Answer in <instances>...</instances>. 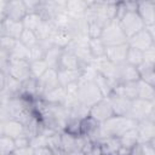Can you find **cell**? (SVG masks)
Returning a JSON list of instances; mask_svg holds the SVG:
<instances>
[{
  "label": "cell",
  "instance_id": "cell-36",
  "mask_svg": "<svg viewBox=\"0 0 155 155\" xmlns=\"http://www.w3.org/2000/svg\"><path fill=\"white\" fill-rule=\"evenodd\" d=\"M78 137H74L67 132H61V148H62V153H69L71 150L78 149V142H76Z\"/></svg>",
  "mask_w": 155,
  "mask_h": 155
},
{
  "label": "cell",
  "instance_id": "cell-18",
  "mask_svg": "<svg viewBox=\"0 0 155 155\" xmlns=\"http://www.w3.org/2000/svg\"><path fill=\"white\" fill-rule=\"evenodd\" d=\"M137 12L145 27L155 23V1H140L137 6Z\"/></svg>",
  "mask_w": 155,
  "mask_h": 155
},
{
  "label": "cell",
  "instance_id": "cell-12",
  "mask_svg": "<svg viewBox=\"0 0 155 155\" xmlns=\"http://www.w3.org/2000/svg\"><path fill=\"white\" fill-rule=\"evenodd\" d=\"M1 131L0 134L11 137L13 139L21 137V136H25V127L22 122L13 120V119H4L1 121Z\"/></svg>",
  "mask_w": 155,
  "mask_h": 155
},
{
  "label": "cell",
  "instance_id": "cell-4",
  "mask_svg": "<svg viewBox=\"0 0 155 155\" xmlns=\"http://www.w3.org/2000/svg\"><path fill=\"white\" fill-rule=\"evenodd\" d=\"M119 22H120V25H121L124 33L126 34L127 39L132 38L137 33L145 29V24L143 23L142 18L139 17L137 11H127L124 16L120 17Z\"/></svg>",
  "mask_w": 155,
  "mask_h": 155
},
{
  "label": "cell",
  "instance_id": "cell-29",
  "mask_svg": "<svg viewBox=\"0 0 155 155\" xmlns=\"http://www.w3.org/2000/svg\"><path fill=\"white\" fill-rule=\"evenodd\" d=\"M8 59H23L30 62V48H28L25 45H23L19 40L16 41Z\"/></svg>",
  "mask_w": 155,
  "mask_h": 155
},
{
  "label": "cell",
  "instance_id": "cell-56",
  "mask_svg": "<svg viewBox=\"0 0 155 155\" xmlns=\"http://www.w3.org/2000/svg\"><path fill=\"white\" fill-rule=\"evenodd\" d=\"M11 155H15V154H11Z\"/></svg>",
  "mask_w": 155,
  "mask_h": 155
},
{
  "label": "cell",
  "instance_id": "cell-3",
  "mask_svg": "<svg viewBox=\"0 0 155 155\" xmlns=\"http://www.w3.org/2000/svg\"><path fill=\"white\" fill-rule=\"evenodd\" d=\"M101 39H102V41L104 42V45L107 47L127 44V41H128L126 34L124 33V30L120 25L119 19H116V18L110 21L109 23H107L104 25Z\"/></svg>",
  "mask_w": 155,
  "mask_h": 155
},
{
  "label": "cell",
  "instance_id": "cell-11",
  "mask_svg": "<svg viewBox=\"0 0 155 155\" xmlns=\"http://www.w3.org/2000/svg\"><path fill=\"white\" fill-rule=\"evenodd\" d=\"M23 30L24 25L22 22H16L8 18L0 21V36H7L13 40H19Z\"/></svg>",
  "mask_w": 155,
  "mask_h": 155
},
{
  "label": "cell",
  "instance_id": "cell-43",
  "mask_svg": "<svg viewBox=\"0 0 155 155\" xmlns=\"http://www.w3.org/2000/svg\"><path fill=\"white\" fill-rule=\"evenodd\" d=\"M104 25L99 22H86V35L88 39H98L102 35Z\"/></svg>",
  "mask_w": 155,
  "mask_h": 155
},
{
  "label": "cell",
  "instance_id": "cell-7",
  "mask_svg": "<svg viewBox=\"0 0 155 155\" xmlns=\"http://www.w3.org/2000/svg\"><path fill=\"white\" fill-rule=\"evenodd\" d=\"M36 81H38L39 98H41L48 91L61 86L59 85V80H58V70L56 68H48L47 71L42 76H40Z\"/></svg>",
  "mask_w": 155,
  "mask_h": 155
},
{
  "label": "cell",
  "instance_id": "cell-35",
  "mask_svg": "<svg viewBox=\"0 0 155 155\" xmlns=\"http://www.w3.org/2000/svg\"><path fill=\"white\" fill-rule=\"evenodd\" d=\"M44 18L40 13L38 12H33V13H28L24 19L22 21L23 25H24V29H29V30H33V31H36L38 28L40 27V24L42 23Z\"/></svg>",
  "mask_w": 155,
  "mask_h": 155
},
{
  "label": "cell",
  "instance_id": "cell-49",
  "mask_svg": "<svg viewBox=\"0 0 155 155\" xmlns=\"http://www.w3.org/2000/svg\"><path fill=\"white\" fill-rule=\"evenodd\" d=\"M13 154L15 155H34V148L30 145L25 148H21V149H17Z\"/></svg>",
  "mask_w": 155,
  "mask_h": 155
},
{
  "label": "cell",
  "instance_id": "cell-32",
  "mask_svg": "<svg viewBox=\"0 0 155 155\" xmlns=\"http://www.w3.org/2000/svg\"><path fill=\"white\" fill-rule=\"evenodd\" d=\"M138 71H139L140 80L155 87V67L154 65L142 63L138 67Z\"/></svg>",
  "mask_w": 155,
  "mask_h": 155
},
{
  "label": "cell",
  "instance_id": "cell-26",
  "mask_svg": "<svg viewBox=\"0 0 155 155\" xmlns=\"http://www.w3.org/2000/svg\"><path fill=\"white\" fill-rule=\"evenodd\" d=\"M99 127H101V124H99L97 120H94L92 116H90V115L81 120V131H82V136H86V137H88L90 139H91L93 136H96V133L98 132Z\"/></svg>",
  "mask_w": 155,
  "mask_h": 155
},
{
  "label": "cell",
  "instance_id": "cell-40",
  "mask_svg": "<svg viewBox=\"0 0 155 155\" xmlns=\"http://www.w3.org/2000/svg\"><path fill=\"white\" fill-rule=\"evenodd\" d=\"M19 41L23 45H25L28 48H31V47H34L35 45H38L40 42L36 33L33 31V30H29V29H24L23 30V33H22V35L19 38Z\"/></svg>",
  "mask_w": 155,
  "mask_h": 155
},
{
  "label": "cell",
  "instance_id": "cell-57",
  "mask_svg": "<svg viewBox=\"0 0 155 155\" xmlns=\"http://www.w3.org/2000/svg\"><path fill=\"white\" fill-rule=\"evenodd\" d=\"M154 67H155V65H154Z\"/></svg>",
  "mask_w": 155,
  "mask_h": 155
},
{
  "label": "cell",
  "instance_id": "cell-30",
  "mask_svg": "<svg viewBox=\"0 0 155 155\" xmlns=\"http://www.w3.org/2000/svg\"><path fill=\"white\" fill-rule=\"evenodd\" d=\"M120 142H121V145L128 150H132L138 143H139V136H138V132H137V128H133V130H130L127 131L126 133H124L121 137H119Z\"/></svg>",
  "mask_w": 155,
  "mask_h": 155
},
{
  "label": "cell",
  "instance_id": "cell-25",
  "mask_svg": "<svg viewBox=\"0 0 155 155\" xmlns=\"http://www.w3.org/2000/svg\"><path fill=\"white\" fill-rule=\"evenodd\" d=\"M41 101L48 103V104H64L67 99V92L63 86H59L57 88H53L45 93L41 98Z\"/></svg>",
  "mask_w": 155,
  "mask_h": 155
},
{
  "label": "cell",
  "instance_id": "cell-39",
  "mask_svg": "<svg viewBox=\"0 0 155 155\" xmlns=\"http://www.w3.org/2000/svg\"><path fill=\"white\" fill-rule=\"evenodd\" d=\"M48 69L47 63L45 62V59H40V61H30V74L31 78L38 80L40 76H42Z\"/></svg>",
  "mask_w": 155,
  "mask_h": 155
},
{
  "label": "cell",
  "instance_id": "cell-51",
  "mask_svg": "<svg viewBox=\"0 0 155 155\" xmlns=\"http://www.w3.org/2000/svg\"><path fill=\"white\" fill-rule=\"evenodd\" d=\"M145 28H147V30H148V33H149V35H150V38H151L154 45H155V23L151 24V25H148V27H145Z\"/></svg>",
  "mask_w": 155,
  "mask_h": 155
},
{
  "label": "cell",
  "instance_id": "cell-21",
  "mask_svg": "<svg viewBox=\"0 0 155 155\" xmlns=\"http://www.w3.org/2000/svg\"><path fill=\"white\" fill-rule=\"evenodd\" d=\"M58 70V80H59V85L65 87L73 82H79L82 78V69H57Z\"/></svg>",
  "mask_w": 155,
  "mask_h": 155
},
{
  "label": "cell",
  "instance_id": "cell-31",
  "mask_svg": "<svg viewBox=\"0 0 155 155\" xmlns=\"http://www.w3.org/2000/svg\"><path fill=\"white\" fill-rule=\"evenodd\" d=\"M88 48H90V52H91L93 59H98V58L105 57L107 46L104 45V42L102 41L101 38H98V39H90L88 40Z\"/></svg>",
  "mask_w": 155,
  "mask_h": 155
},
{
  "label": "cell",
  "instance_id": "cell-50",
  "mask_svg": "<svg viewBox=\"0 0 155 155\" xmlns=\"http://www.w3.org/2000/svg\"><path fill=\"white\" fill-rule=\"evenodd\" d=\"M53 153L47 147H40L34 149V155H52Z\"/></svg>",
  "mask_w": 155,
  "mask_h": 155
},
{
  "label": "cell",
  "instance_id": "cell-45",
  "mask_svg": "<svg viewBox=\"0 0 155 155\" xmlns=\"http://www.w3.org/2000/svg\"><path fill=\"white\" fill-rule=\"evenodd\" d=\"M16 41L17 40H13V39L7 38V36H0V52L7 53L10 56Z\"/></svg>",
  "mask_w": 155,
  "mask_h": 155
},
{
  "label": "cell",
  "instance_id": "cell-27",
  "mask_svg": "<svg viewBox=\"0 0 155 155\" xmlns=\"http://www.w3.org/2000/svg\"><path fill=\"white\" fill-rule=\"evenodd\" d=\"M137 94L139 99H144V101H149L153 102L155 101V87L144 82L143 80L137 81Z\"/></svg>",
  "mask_w": 155,
  "mask_h": 155
},
{
  "label": "cell",
  "instance_id": "cell-23",
  "mask_svg": "<svg viewBox=\"0 0 155 155\" xmlns=\"http://www.w3.org/2000/svg\"><path fill=\"white\" fill-rule=\"evenodd\" d=\"M92 80L94 81V84L97 85V87L99 88V91H101V93L103 94L104 98H109L113 94L114 88H115L116 85L114 82H111L109 79H107L105 76H103L101 73L97 71Z\"/></svg>",
  "mask_w": 155,
  "mask_h": 155
},
{
  "label": "cell",
  "instance_id": "cell-54",
  "mask_svg": "<svg viewBox=\"0 0 155 155\" xmlns=\"http://www.w3.org/2000/svg\"><path fill=\"white\" fill-rule=\"evenodd\" d=\"M52 155H63V154H52Z\"/></svg>",
  "mask_w": 155,
  "mask_h": 155
},
{
  "label": "cell",
  "instance_id": "cell-33",
  "mask_svg": "<svg viewBox=\"0 0 155 155\" xmlns=\"http://www.w3.org/2000/svg\"><path fill=\"white\" fill-rule=\"evenodd\" d=\"M68 113H69V119H76V120H82L86 116H88L90 113V108H87L86 105L81 104L79 101L75 102L73 105H70L68 108Z\"/></svg>",
  "mask_w": 155,
  "mask_h": 155
},
{
  "label": "cell",
  "instance_id": "cell-17",
  "mask_svg": "<svg viewBox=\"0 0 155 155\" xmlns=\"http://www.w3.org/2000/svg\"><path fill=\"white\" fill-rule=\"evenodd\" d=\"M88 1H82V0H70L67 1L65 6V12L73 21H81L85 19V12L87 8Z\"/></svg>",
  "mask_w": 155,
  "mask_h": 155
},
{
  "label": "cell",
  "instance_id": "cell-5",
  "mask_svg": "<svg viewBox=\"0 0 155 155\" xmlns=\"http://www.w3.org/2000/svg\"><path fill=\"white\" fill-rule=\"evenodd\" d=\"M19 82H24L31 78L30 62L23 59H8L5 71H2Z\"/></svg>",
  "mask_w": 155,
  "mask_h": 155
},
{
  "label": "cell",
  "instance_id": "cell-34",
  "mask_svg": "<svg viewBox=\"0 0 155 155\" xmlns=\"http://www.w3.org/2000/svg\"><path fill=\"white\" fill-rule=\"evenodd\" d=\"M54 29H56V25L53 24L52 21L44 19L42 23L40 24V27L38 28V30L35 33H36V35H38L40 41H47L51 38V35L54 31Z\"/></svg>",
  "mask_w": 155,
  "mask_h": 155
},
{
  "label": "cell",
  "instance_id": "cell-42",
  "mask_svg": "<svg viewBox=\"0 0 155 155\" xmlns=\"http://www.w3.org/2000/svg\"><path fill=\"white\" fill-rule=\"evenodd\" d=\"M46 147L53 154H63L61 148V132H54L51 136H48L46 140Z\"/></svg>",
  "mask_w": 155,
  "mask_h": 155
},
{
  "label": "cell",
  "instance_id": "cell-52",
  "mask_svg": "<svg viewBox=\"0 0 155 155\" xmlns=\"http://www.w3.org/2000/svg\"><path fill=\"white\" fill-rule=\"evenodd\" d=\"M63 155H85V154H84V151H82V150L75 149V150H71V151L65 153V154H63Z\"/></svg>",
  "mask_w": 155,
  "mask_h": 155
},
{
  "label": "cell",
  "instance_id": "cell-10",
  "mask_svg": "<svg viewBox=\"0 0 155 155\" xmlns=\"http://www.w3.org/2000/svg\"><path fill=\"white\" fill-rule=\"evenodd\" d=\"M73 40H74V34L69 28H56L51 38L47 40V42L50 45L58 46L65 50L71 44Z\"/></svg>",
  "mask_w": 155,
  "mask_h": 155
},
{
  "label": "cell",
  "instance_id": "cell-53",
  "mask_svg": "<svg viewBox=\"0 0 155 155\" xmlns=\"http://www.w3.org/2000/svg\"><path fill=\"white\" fill-rule=\"evenodd\" d=\"M149 143H150V145H151V147H153V148L155 149V137H154V138H153V139H151V140H150Z\"/></svg>",
  "mask_w": 155,
  "mask_h": 155
},
{
  "label": "cell",
  "instance_id": "cell-6",
  "mask_svg": "<svg viewBox=\"0 0 155 155\" xmlns=\"http://www.w3.org/2000/svg\"><path fill=\"white\" fill-rule=\"evenodd\" d=\"M154 108H155V104L153 102L137 98V99L132 101L131 109H130V113L127 116L138 122V121H142L144 119L150 117Z\"/></svg>",
  "mask_w": 155,
  "mask_h": 155
},
{
  "label": "cell",
  "instance_id": "cell-13",
  "mask_svg": "<svg viewBox=\"0 0 155 155\" xmlns=\"http://www.w3.org/2000/svg\"><path fill=\"white\" fill-rule=\"evenodd\" d=\"M128 48H130L128 44L109 46L105 50V58L115 65H121V64L126 63V57H127Z\"/></svg>",
  "mask_w": 155,
  "mask_h": 155
},
{
  "label": "cell",
  "instance_id": "cell-44",
  "mask_svg": "<svg viewBox=\"0 0 155 155\" xmlns=\"http://www.w3.org/2000/svg\"><path fill=\"white\" fill-rule=\"evenodd\" d=\"M64 132L74 136V137H80L82 136V131H81V120H76V119H69L65 124L64 127Z\"/></svg>",
  "mask_w": 155,
  "mask_h": 155
},
{
  "label": "cell",
  "instance_id": "cell-37",
  "mask_svg": "<svg viewBox=\"0 0 155 155\" xmlns=\"http://www.w3.org/2000/svg\"><path fill=\"white\" fill-rule=\"evenodd\" d=\"M17 150L16 142L13 138L0 134V154L1 155H11Z\"/></svg>",
  "mask_w": 155,
  "mask_h": 155
},
{
  "label": "cell",
  "instance_id": "cell-24",
  "mask_svg": "<svg viewBox=\"0 0 155 155\" xmlns=\"http://www.w3.org/2000/svg\"><path fill=\"white\" fill-rule=\"evenodd\" d=\"M102 154L104 155H117L122 148L119 137H107L99 143Z\"/></svg>",
  "mask_w": 155,
  "mask_h": 155
},
{
  "label": "cell",
  "instance_id": "cell-8",
  "mask_svg": "<svg viewBox=\"0 0 155 155\" xmlns=\"http://www.w3.org/2000/svg\"><path fill=\"white\" fill-rule=\"evenodd\" d=\"M88 115L92 116L94 120H97L99 124H103L107 120H109L113 116H115L109 98H103L102 101L96 103L93 107H91Z\"/></svg>",
  "mask_w": 155,
  "mask_h": 155
},
{
  "label": "cell",
  "instance_id": "cell-38",
  "mask_svg": "<svg viewBox=\"0 0 155 155\" xmlns=\"http://www.w3.org/2000/svg\"><path fill=\"white\" fill-rule=\"evenodd\" d=\"M50 46H52V45H50L47 41H40L38 45L31 47L30 48V61L44 59L45 56H46V51H47V48Z\"/></svg>",
  "mask_w": 155,
  "mask_h": 155
},
{
  "label": "cell",
  "instance_id": "cell-14",
  "mask_svg": "<svg viewBox=\"0 0 155 155\" xmlns=\"http://www.w3.org/2000/svg\"><path fill=\"white\" fill-rule=\"evenodd\" d=\"M136 128L139 136V143H148L155 137V121L150 117L138 121Z\"/></svg>",
  "mask_w": 155,
  "mask_h": 155
},
{
  "label": "cell",
  "instance_id": "cell-46",
  "mask_svg": "<svg viewBox=\"0 0 155 155\" xmlns=\"http://www.w3.org/2000/svg\"><path fill=\"white\" fill-rule=\"evenodd\" d=\"M143 58H144L143 63L155 65V45H153L150 48H148L147 51L143 52Z\"/></svg>",
  "mask_w": 155,
  "mask_h": 155
},
{
  "label": "cell",
  "instance_id": "cell-16",
  "mask_svg": "<svg viewBox=\"0 0 155 155\" xmlns=\"http://www.w3.org/2000/svg\"><path fill=\"white\" fill-rule=\"evenodd\" d=\"M140 80L137 67L128 63L117 65V84L119 82H137Z\"/></svg>",
  "mask_w": 155,
  "mask_h": 155
},
{
  "label": "cell",
  "instance_id": "cell-1",
  "mask_svg": "<svg viewBox=\"0 0 155 155\" xmlns=\"http://www.w3.org/2000/svg\"><path fill=\"white\" fill-rule=\"evenodd\" d=\"M137 127V121L128 116H113L105 122L101 124V133L103 139L107 137H121L130 130Z\"/></svg>",
  "mask_w": 155,
  "mask_h": 155
},
{
  "label": "cell",
  "instance_id": "cell-48",
  "mask_svg": "<svg viewBox=\"0 0 155 155\" xmlns=\"http://www.w3.org/2000/svg\"><path fill=\"white\" fill-rule=\"evenodd\" d=\"M15 142H16L17 149L25 148V147H29V145H30V138H28L27 136H21V137H18V138H16Z\"/></svg>",
  "mask_w": 155,
  "mask_h": 155
},
{
  "label": "cell",
  "instance_id": "cell-15",
  "mask_svg": "<svg viewBox=\"0 0 155 155\" xmlns=\"http://www.w3.org/2000/svg\"><path fill=\"white\" fill-rule=\"evenodd\" d=\"M127 44H128L130 47L137 48V50H139V51H142V52L147 51L148 48H150V47L154 45V42H153V40H151V38H150V35H149L147 28L143 29L142 31L137 33V34L133 35L132 38H130L128 41H127Z\"/></svg>",
  "mask_w": 155,
  "mask_h": 155
},
{
  "label": "cell",
  "instance_id": "cell-2",
  "mask_svg": "<svg viewBox=\"0 0 155 155\" xmlns=\"http://www.w3.org/2000/svg\"><path fill=\"white\" fill-rule=\"evenodd\" d=\"M104 97L101 93L99 88L94 84L92 79H85L81 78L79 81V91H78V101L86 105L87 108L93 107L96 103L102 101Z\"/></svg>",
  "mask_w": 155,
  "mask_h": 155
},
{
  "label": "cell",
  "instance_id": "cell-22",
  "mask_svg": "<svg viewBox=\"0 0 155 155\" xmlns=\"http://www.w3.org/2000/svg\"><path fill=\"white\" fill-rule=\"evenodd\" d=\"M113 94L127 98V99H137V82H119L116 84ZM111 94V96H113Z\"/></svg>",
  "mask_w": 155,
  "mask_h": 155
},
{
  "label": "cell",
  "instance_id": "cell-19",
  "mask_svg": "<svg viewBox=\"0 0 155 155\" xmlns=\"http://www.w3.org/2000/svg\"><path fill=\"white\" fill-rule=\"evenodd\" d=\"M109 101H110V104H111V108H113L115 116H127L128 115L130 109H131V104H132L131 99L113 94L109 97Z\"/></svg>",
  "mask_w": 155,
  "mask_h": 155
},
{
  "label": "cell",
  "instance_id": "cell-20",
  "mask_svg": "<svg viewBox=\"0 0 155 155\" xmlns=\"http://www.w3.org/2000/svg\"><path fill=\"white\" fill-rule=\"evenodd\" d=\"M82 68L84 67H82L80 59L76 57V54L74 52H71L70 50H64L63 51L57 69H73V70H76V69H82Z\"/></svg>",
  "mask_w": 155,
  "mask_h": 155
},
{
  "label": "cell",
  "instance_id": "cell-55",
  "mask_svg": "<svg viewBox=\"0 0 155 155\" xmlns=\"http://www.w3.org/2000/svg\"><path fill=\"white\" fill-rule=\"evenodd\" d=\"M154 104H155V101H154Z\"/></svg>",
  "mask_w": 155,
  "mask_h": 155
},
{
  "label": "cell",
  "instance_id": "cell-9",
  "mask_svg": "<svg viewBox=\"0 0 155 155\" xmlns=\"http://www.w3.org/2000/svg\"><path fill=\"white\" fill-rule=\"evenodd\" d=\"M27 15H28V11L24 5V1H21V0L7 1L6 8H5V19L8 18L16 22H22Z\"/></svg>",
  "mask_w": 155,
  "mask_h": 155
},
{
  "label": "cell",
  "instance_id": "cell-28",
  "mask_svg": "<svg viewBox=\"0 0 155 155\" xmlns=\"http://www.w3.org/2000/svg\"><path fill=\"white\" fill-rule=\"evenodd\" d=\"M63 48L58 47V46H50L46 51V56H45V62L47 63L48 68H58V63L61 59V56L63 53Z\"/></svg>",
  "mask_w": 155,
  "mask_h": 155
},
{
  "label": "cell",
  "instance_id": "cell-47",
  "mask_svg": "<svg viewBox=\"0 0 155 155\" xmlns=\"http://www.w3.org/2000/svg\"><path fill=\"white\" fill-rule=\"evenodd\" d=\"M24 5L27 7L28 13H33V12H38L39 11V6H40V0H24Z\"/></svg>",
  "mask_w": 155,
  "mask_h": 155
},
{
  "label": "cell",
  "instance_id": "cell-41",
  "mask_svg": "<svg viewBox=\"0 0 155 155\" xmlns=\"http://www.w3.org/2000/svg\"><path fill=\"white\" fill-rule=\"evenodd\" d=\"M143 62H144L143 52L139 51V50H137V48L130 47L128 48V52H127V57H126V63H128V64L138 68Z\"/></svg>",
  "mask_w": 155,
  "mask_h": 155
}]
</instances>
